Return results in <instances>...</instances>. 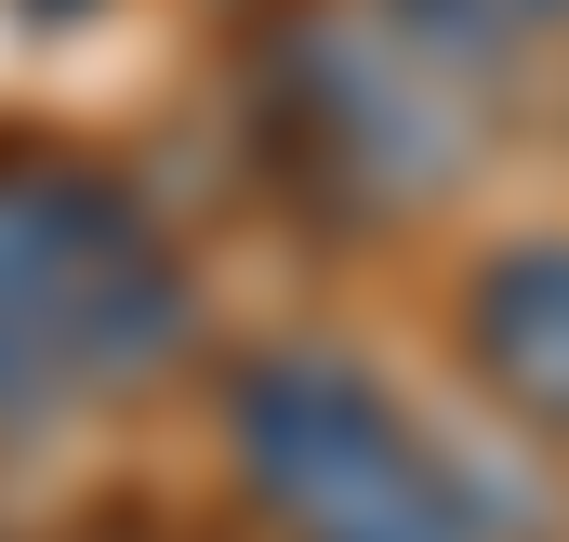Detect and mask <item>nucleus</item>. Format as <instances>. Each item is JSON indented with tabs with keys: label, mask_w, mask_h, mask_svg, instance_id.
I'll use <instances>...</instances> for the list:
<instances>
[{
	"label": "nucleus",
	"mask_w": 569,
	"mask_h": 542,
	"mask_svg": "<svg viewBox=\"0 0 569 542\" xmlns=\"http://www.w3.org/2000/svg\"><path fill=\"white\" fill-rule=\"evenodd\" d=\"M266 159L331 212H411L450 185V67H425L371 0H305L266 40Z\"/></svg>",
	"instance_id": "obj_3"
},
{
	"label": "nucleus",
	"mask_w": 569,
	"mask_h": 542,
	"mask_svg": "<svg viewBox=\"0 0 569 542\" xmlns=\"http://www.w3.org/2000/svg\"><path fill=\"white\" fill-rule=\"evenodd\" d=\"M425 67H450V80H477V67H517L530 40H557L569 0H371Z\"/></svg>",
	"instance_id": "obj_5"
},
{
	"label": "nucleus",
	"mask_w": 569,
	"mask_h": 542,
	"mask_svg": "<svg viewBox=\"0 0 569 542\" xmlns=\"http://www.w3.org/2000/svg\"><path fill=\"white\" fill-rule=\"evenodd\" d=\"M199 291L120 172L67 145H0V436L146 384Z\"/></svg>",
	"instance_id": "obj_1"
},
{
	"label": "nucleus",
	"mask_w": 569,
	"mask_h": 542,
	"mask_svg": "<svg viewBox=\"0 0 569 542\" xmlns=\"http://www.w3.org/2000/svg\"><path fill=\"white\" fill-rule=\"evenodd\" d=\"M226 463L279 542H503L490 490L331 344H266L226 371Z\"/></svg>",
	"instance_id": "obj_2"
},
{
	"label": "nucleus",
	"mask_w": 569,
	"mask_h": 542,
	"mask_svg": "<svg viewBox=\"0 0 569 542\" xmlns=\"http://www.w3.org/2000/svg\"><path fill=\"white\" fill-rule=\"evenodd\" d=\"M450 358H463V384L503 410V423H530V436L569 450V225L490 239L463 265V291H450Z\"/></svg>",
	"instance_id": "obj_4"
}]
</instances>
